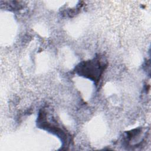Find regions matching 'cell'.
Wrapping results in <instances>:
<instances>
[{"mask_svg":"<svg viewBox=\"0 0 151 151\" xmlns=\"http://www.w3.org/2000/svg\"><path fill=\"white\" fill-rule=\"evenodd\" d=\"M104 67V63H102L98 58H95L80 63L76 70L79 75L88 78L94 81H98Z\"/></svg>","mask_w":151,"mask_h":151,"instance_id":"6da1fadb","label":"cell"}]
</instances>
